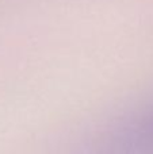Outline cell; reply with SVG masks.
Returning a JSON list of instances; mask_svg holds the SVG:
<instances>
[{
  "mask_svg": "<svg viewBox=\"0 0 153 154\" xmlns=\"http://www.w3.org/2000/svg\"><path fill=\"white\" fill-rule=\"evenodd\" d=\"M105 146L110 154H153V104L114 128Z\"/></svg>",
  "mask_w": 153,
  "mask_h": 154,
  "instance_id": "obj_1",
  "label": "cell"
}]
</instances>
